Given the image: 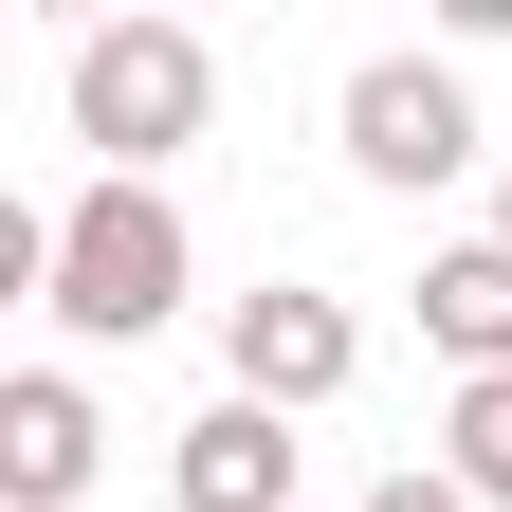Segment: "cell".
Instances as JSON below:
<instances>
[{"label": "cell", "mask_w": 512, "mask_h": 512, "mask_svg": "<svg viewBox=\"0 0 512 512\" xmlns=\"http://www.w3.org/2000/svg\"><path fill=\"white\" fill-rule=\"evenodd\" d=\"M183 275H202V256H183L165 183H74V202H55V330L74 348H147L183 311Z\"/></svg>", "instance_id": "cell-1"}, {"label": "cell", "mask_w": 512, "mask_h": 512, "mask_svg": "<svg viewBox=\"0 0 512 512\" xmlns=\"http://www.w3.org/2000/svg\"><path fill=\"white\" fill-rule=\"evenodd\" d=\"M202 110H220V55L183 19H92L74 37V147H92V183H165V147H202Z\"/></svg>", "instance_id": "cell-2"}, {"label": "cell", "mask_w": 512, "mask_h": 512, "mask_svg": "<svg viewBox=\"0 0 512 512\" xmlns=\"http://www.w3.org/2000/svg\"><path fill=\"white\" fill-rule=\"evenodd\" d=\"M330 128H348V165H366V183H403V202L476 165V92L439 74V55H366V74L330 92Z\"/></svg>", "instance_id": "cell-3"}, {"label": "cell", "mask_w": 512, "mask_h": 512, "mask_svg": "<svg viewBox=\"0 0 512 512\" xmlns=\"http://www.w3.org/2000/svg\"><path fill=\"white\" fill-rule=\"evenodd\" d=\"M220 348H238V403H348V366H366V330H348V293H293V275H256L238 311H220Z\"/></svg>", "instance_id": "cell-4"}, {"label": "cell", "mask_w": 512, "mask_h": 512, "mask_svg": "<svg viewBox=\"0 0 512 512\" xmlns=\"http://www.w3.org/2000/svg\"><path fill=\"white\" fill-rule=\"evenodd\" d=\"M92 476H110L92 384H74V366H19V384H0V512H74Z\"/></svg>", "instance_id": "cell-5"}, {"label": "cell", "mask_w": 512, "mask_h": 512, "mask_svg": "<svg viewBox=\"0 0 512 512\" xmlns=\"http://www.w3.org/2000/svg\"><path fill=\"white\" fill-rule=\"evenodd\" d=\"M165 494L183 512H293V421L275 403H202L165 439Z\"/></svg>", "instance_id": "cell-6"}, {"label": "cell", "mask_w": 512, "mask_h": 512, "mask_svg": "<svg viewBox=\"0 0 512 512\" xmlns=\"http://www.w3.org/2000/svg\"><path fill=\"white\" fill-rule=\"evenodd\" d=\"M421 348H458V384H494V366H512V256H494V238L421 256Z\"/></svg>", "instance_id": "cell-7"}, {"label": "cell", "mask_w": 512, "mask_h": 512, "mask_svg": "<svg viewBox=\"0 0 512 512\" xmlns=\"http://www.w3.org/2000/svg\"><path fill=\"white\" fill-rule=\"evenodd\" d=\"M439 476H458L476 512H512V366H494V384H458V421H439Z\"/></svg>", "instance_id": "cell-8"}, {"label": "cell", "mask_w": 512, "mask_h": 512, "mask_svg": "<svg viewBox=\"0 0 512 512\" xmlns=\"http://www.w3.org/2000/svg\"><path fill=\"white\" fill-rule=\"evenodd\" d=\"M0 311H55V220L0 202Z\"/></svg>", "instance_id": "cell-9"}, {"label": "cell", "mask_w": 512, "mask_h": 512, "mask_svg": "<svg viewBox=\"0 0 512 512\" xmlns=\"http://www.w3.org/2000/svg\"><path fill=\"white\" fill-rule=\"evenodd\" d=\"M366 512H476V494H458V476H439V458H403V476H384Z\"/></svg>", "instance_id": "cell-10"}, {"label": "cell", "mask_w": 512, "mask_h": 512, "mask_svg": "<svg viewBox=\"0 0 512 512\" xmlns=\"http://www.w3.org/2000/svg\"><path fill=\"white\" fill-rule=\"evenodd\" d=\"M494 256H512V183H494Z\"/></svg>", "instance_id": "cell-11"}, {"label": "cell", "mask_w": 512, "mask_h": 512, "mask_svg": "<svg viewBox=\"0 0 512 512\" xmlns=\"http://www.w3.org/2000/svg\"><path fill=\"white\" fill-rule=\"evenodd\" d=\"M0 55H19V19H0Z\"/></svg>", "instance_id": "cell-12"}]
</instances>
